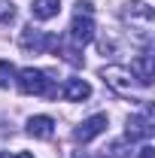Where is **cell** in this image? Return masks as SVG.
I'll return each mask as SVG.
<instances>
[{"label": "cell", "instance_id": "obj_1", "mask_svg": "<svg viewBox=\"0 0 155 158\" xmlns=\"http://www.w3.org/2000/svg\"><path fill=\"white\" fill-rule=\"evenodd\" d=\"M152 6L149 3H140V0H131V3H125V9H122V21L131 27V34L140 46H149L152 43Z\"/></svg>", "mask_w": 155, "mask_h": 158}, {"label": "cell", "instance_id": "obj_2", "mask_svg": "<svg viewBox=\"0 0 155 158\" xmlns=\"http://www.w3.org/2000/svg\"><path fill=\"white\" fill-rule=\"evenodd\" d=\"M19 91L21 94H37V98H58V85L46 70L24 67L19 73Z\"/></svg>", "mask_w": 155, "mask_h": 158}, {"label": "cell", "instance_id": "obj_3", "mask_svg": "<svg viewBox=\"0 0 155 158\" xmlns=\"http://www.w3.org/2000/svg\"><path fill=\"white\" fill-rule=\"evenodd\" d=\"M100 79L119 98H137V85H134L131 70H125V67H100Z\"/></svg>", "mask_w": 155, "mask_h": 158}, {"label": "cell", "instance_id": "obj_4", "mask_svg": "<svg viewBox=\"0 0 155 158\" xmlns=\"http://www.w3.org/2000/svg\"><path fill=\"white\" fill-rule=\"evenodd\" d=\"M61 37H55V34H46V31H40V27H24L19 37V46L24 49V52H34V55H40V52H55L58 49Z\"/></svg>", "mask_w": 155, "mask_h": 158}, {"label": "cell", "instance_id": "obj_5", "mask_svg": "<svg viewBox=\"0 0 155 158\" xmlns=\"http://www.w3.org/2000/svg\"><path fill=\"white\" fill-rule=\"evenodd\" d=\"M155 134V118H152V103L149 100H143V113L140 116H131L125 122V137L131 140H149Z\"/></svg>", "mask_w": 155, "mask_h": 158}, {"label": "cell", "instance_id": "obj_6", "mask_svg": "<svg viewBox=\"0 0 155 158\" xmlns=\"http://www.w3.org/2000/svg\"><path fill=\"white\" fill-rule=\"evenodd\" d=\"M94 40V21L91 15H73V24H70V43L82 49L85 43H91Z\"/></svg>", "mask_w": 155, "mask_h": 158}, {"label": "cell", "instance_id": "obj_7", "mask_svg": "<svg viewBox=\"0 0 155 158\" xmlns=\"http://www.w3.org/2000/svg\"><path fill=\"white\" fill-rule=\"evenodd\" d=\"M103 128H107V116L97 113V116L85 118L79 128H73V140H76V143H91L97 134H103Z\"/></svg>", "mask_w": 155, "mask_h": 158}, {"label": "cell", "instance_id": "obj_8", "mask_svg": "<svg viewBox=\"0 0 155 158\" xmlns=\"http://www.w3.org/2000/svg\"><path fill=\"white\" fill-rule=\"evenodd\" d=\"M131 76H134L143 88L152 85V79H155V61H152L149 52H146V55H137V58L131 61Z\"/></svg>", "mask_w": 155, "mask_h": 158}, {"label": "cell", "instance_id": "obj_9", "mask_svg": "<svg viewBox=\"0 0 155 158\" xmlns=\"http://www.w3.org/2000/svg\"><path fill=\"white\" fill-rule=\"evenodd\" d=\"M27 134L37 140H52V134H55V122L49 116H34L27 118Z\"/></svg>", "mask_w": 155, "mask_h": 158}, {"label": "cell", "instance_id": "obj_10", "mask_svg": "<svg viewBox=\"0 0 155 158\" xmlns=\"http://www.w3.org/2000/svg\"><path fill=\"white\" fill-rule=\"evenodd\" d=\"M88 94H91V85H88L85 79H76V76L67 79L64 88H61V98L64 100H85Z\"/></svg>", "mask_w": 155, "mask_h": 158}, {"label": "cell", "instance_id": "obj_11", "mask_svg": "<svg viewBox=\"0 0 155 158\" xmlns=\"http://www.w3.org/2000/svg\"><path fill=\"white\" fill-rule=\"evenodd\" d=\"M61 12V0H34L31 3V15L37 21H49Z\"/></svg>", "mask_w": 155, "mask_h": 158}, {"label": "cell", "instance_id": "obj_12", "mask_svg": "<svg viewBox=\"0 0 155 158\" xmlns=\"http://www.w3.org/2000/svg\"><path fill=\"white\" fill-rule=\"evenodd\" d=\"M103 158H134V149H131V140H116L103 149Z\"/></svg>", "mask_w": 155, "mask_h": 158}, {"label": "cell", "instance_id": "obj_13", "mask_svg": "<svg viewBox=\"0 0 155 158\" xmlns=\"http://www.w3.org/2000/svg\"><path fill=\"white\" fill-rule=\"evenodd\" d=\"M55 55H61V58L67 61L70 67H82V49H76V46H64V40L58 43Z\"/></svg>", "mask_w": 155, "mask_h": 158}, {"label": "cell", "instance_id": "obj_14", "mask_svg": "<svg viewBox=\"0 0 155 158\" xmlns=\"http://www.w3.org/2000/svg\"><path fill=\"white\" fill-rule=\"evenodd\" d=\"M15 82V67L9 61H0V88H9Z\"/></svg>", "mask_w": 155, "mask_h": 158}, {"label": "cell", "instance_id": "obj_15", "mask_svg": "<svg viewBox=\"0 0 155 158\" xmlns=\"http://www.w3.org/2000/svg\"><path fill=\"white\" fill-rule=\"evenodd\" d=\"M15 19V6H12V0H0V24H6V21Z\"/></svg>", "mask_w": 155, "mask_h": 158}, {"label": "cell", "instance_id": "obj_16", "mask_svg": "<svg viewBox=\"0 0 155 158\" xmlns=\"http://www.w3.org/2000/svg\"><path fill=\"white\" fill-rule=\"evenodd\" d=\"M76 15H91V3L88 0H79L76 3Z\"/></svg>", "mask_w": 155, "mask_h": 158}, {"label": "cell", "instance_id": "obj_17", "mask_svg": "<svg viewBox=\"0 0 155 158\" xmlns=\"http://www.w3.org/2000/svg\"><path fill=\"white\" fill-rule=\"evenodd\" d=\"M137 158H155V149L152 146H143V149H140V155Z\"/></svg>", "mask_w": 155, "mask_h": 158}, {"label": "cell", "instance_id": "obj_18", "mask_svg": "<svg viewBox=\"0 0 155 158\" xmlns=\"http://www.w3.org/2000/svg\"><path fill=\"white\" fill-rule=\"evenodd\" d=\"M12 158H34V155H31V152H15Z\"/></svg>", "mask_w": 155, "mask_h": 158}, {"label": "cell", "instance_id": "obj_19", "mask_svg": "<svg viewBox=\"0 0 155 158\" xmlns=\"http://www.w3.org/2000/svg\"><path fill=\"white\" fill-rule=\"evenodd\" d=\"M0 158H9V155H3V152H0Z\"/></svg>", "mask_w": 155, "mask_h": 158}]
</instances>
